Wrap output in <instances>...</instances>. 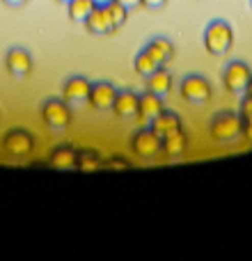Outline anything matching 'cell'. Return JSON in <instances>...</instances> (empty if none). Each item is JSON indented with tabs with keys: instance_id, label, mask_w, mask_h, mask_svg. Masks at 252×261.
<instances>
[{
	"instance_id": "cell-14",
	"label": "cell",
	"mask_w": 252,
	"mask_h": 261,
	"mask_svg": "<svg viewBox=\"0 0 252 261\" xmlns=\"http://www.w3.org/2000/svg\"><path fill=\"white\" fill-rule=\"evenodd\" d=\"M76 161H78V149L71 147V144H58L48 156V163L55 170H73Z\"/></svg>"
},
{
	"instance_id": "cell-1",
	"label": "cell",
	"mask_w": 252,
	"mask_h": 261,
	"mask_svg": "<svg viewBox=\"0 0 252 261\" xmlns=\"http://www.w3.org/2000/svg\"><path fill=\"white\" fill-rule=\"evenodd\" d=\"M209 133H211V140L218 144H230L236 142V140L243 135V117L232 110H225V113H218L216 117L211 119V126H209Z\"/></svg>"
},
{
	"instance_id": "cell-3",
	"label": "cell",
	"mask_w": 252,
	"mask_h": 261,
	"mask_svg": "<svg viewBox=\"0 0 252 261\" xmlns=\"http://www.w3.org/2000/svg\"><path fill=\"white\" fill-rule=\"evenodd\" d=\"M3 149L7 156L21 161V158H28L32 153V149H35V138H32L26 128H9L3 138Z\"/></svg>"
},
{
	"instance_id": "cell-13",
	"label": "cell",
	"mask_w": 252,
	"mask_h": 261,
	"mask_svg": "<svg viewBox=\"0 0 252 261\" xmlns=\"http://www.w3.org/2000/svg\"><path fill=\"white\" fill-rule=\"evenodd\" d=\"M186 149H188V135H186L184 128H177V130H172L170 135L161 138V151L165 153L167 158L184 156Z\"/></svg>"
},
{
	"instance_id": "cell-26",
	"label": "cell",
	"mask_w": 252,
	"mask_h": 261,
	"mask_svg": "<svg viewBox=\"0 0 252 261\" xmlns=\"http://www.w3.org/2000/svg\"><path fill=\"white\" fill-rule=\"evenodd\" d=\"M106 167H129V161H124V158L115 156V158H110V161L106 163Z\"/></svg>"
},
{
	"instance_id": "cell-15",
	"label": "cell",
	"mask_w": 252,
	"mask_h": 261,
	"mask_svg": "<svg viewBox=\"0 0 252 261\" xmlns=\"http://www.w3.org/2000/svg\"><path fill=\"white\" fill-rule=\"evenodd\" d=\"M163 110H165V108H163V99H161V96L152 94V92L140 94V101H138V117L140 119L152 122V119H156Z\"/></svg>"
},
{
	"instance_id": "cell-23",
	"label": "cell",
	"mask_w": 252,
	"mask_h": 261,
	"mask_svg": "<svg viewBox=\"0 0 252 261\" xmlns=\"http://www.w3.org/2000/svg\"><path fill=\"white\" fill-rule=\"evenodd\" d=\"M241 117H248V115H252V96L245 94V99L241 101Z\"/></svg>"
},
{
	"instance_id": "cell-4",
	"label": "cell",
	"mask_w": 252,
	"mask_h": 261,
	"mask_svg": "<svg viewBox=\"0 0 252 261\" xmlns=\"http://www.w3.org/2000/svg\"><path fill=\"white\" fill-rule=\"evenodd\" d=\"M41 119L51 130H64L71 124V106L64 99H48L41 106Z\"/></svg>"
},
{
	"instance_id": "cell-21",
	"label": "cell",
	"mask_w": 252,
	"mask_h": 261,
	"mask_svg": "<svg viewBox=\"0 0 252 261\" xmlns=\"http://www.w3.org/2000/svg\"><path fill=\"white\" fill-rule=\"evenodd\" d=\"M76 167H78V170H85V172L99 170V167H101V156H99V151H96V149H78Z\"/></svg>"
},
{
	"instance_id": "cell-11",
	"label": "cell",
	"mask_w": 252,
	"mask_h": 261,
	"mask_svg": "<svg viewBox=\"0 0 252 261\" xmlns=\"http://www.w3.org/2000/svg\"><path fill=\"white\" fill-rule=\"evenodd\" d=\"M85 30L90 32V35H99V37H104V35H113L117 28H115V23H113V18H110V14H108V9L106 7H94L92 9V14L85 18Z\"/></svg>"
},
{
	"instance_id": "cell-29",
	"label": "cell",
	"mask_w": 252,
	"mask_h": 261,
	"mask_svg": "<svg viewBox=\"0 0 252 261\" xmlns=\"http://www.w3.org/2000/svg\"><path fill=\"white\" fill-rule=\"evenodd\" d=\"M92 3L96 5V7H106L108 3H113V0H92Z\"/></svg>"
},
{
	"instance_id": "cell-9",
	"label": "cell",
	"mask_w": 252,
	"mask_h": 261,
	"mask_svg": "<svg viewBox=\"0 0 252 261\" xmlns=\"http://www.w3.org/2000/svg\"><path fill=\"white\" fill-rule=\"evenodd\" d=\"M90 90L92 83L83 76H71L62 87V99L67 101L69 106H83L90 99Z\"/></svg>"
},
{
	"instance_id": "cell-16",
	"label": "cell",
	"mask_w": 252,
	"mask_h": 261,
	"mask_svg": "<svg viewBox=\"0 0 252 261\" xmlns=\"http://www.w3.org/2000/svg\"><path fill=\"white\" fill-rule=\"evenodd\" d=\"M149 128H152L158 138H165V135H170L172 130L181 128V119H179V115L172 113V110H163L156 119L149 122Z\"/></svg>"
},
{
	"instance_id": "cell-6",
	"label": "cell",
	"mask_w": 252,
	"mask_h": 261,
	"mask_svg": "<svg viewBox=\"0 0 252 261\" xmlns=\"http://www.w3.org/2000/svg\"><path fill=\"white\" fill-rule=\"evenodd\" d=\"M250 81H252V71L248 64L241 62V60L230 62L225 73H222V83H225L227 92H232V94H243V92L248 90Z\"/></svg>"
},
{
	"instance_id": "cell-28",
	"label": "cell",
	"mask_w": 252,
	"mask_h": 261,
	"mask_svg": "<svg viewBox=\"0 0 252 261\" xmlns=\"http://www.w3.org/2000/svg\"><path fill=\"white\" fill-rule=\"evenodd\" d=\"M28 0H3V5H7V7H12V9H18V7H23Z\"/></svg>"
},
{
	"instance_id": "cell-8",
	"label": "cell",
	"mask_w": 252,
	"mask_h": 261,
	"mask_svg": "<svg viewBox=\"0 0 252 261\" xmlns=\"http://www.w3.org/2000/svg\"><path fill=\"white\" fill-rule=\"evenodd\" d=\"M32 67H35V62H32V55L28 53L26 48H9L7 55H5V69H7V73L12 78H26L32 73Z\"/></svg>"
},
{
	"instance_id": "cell-19",
	"label": "cell",
	"mask_w": 252,
	"mask_h": 261,
	"mask_svg": "<svg viewBox=\"0 0 252 261\" xmlns=\"http://www.w3.org/2000/svg\"><path fill=\"white\" fill-rule=\"evenodd\" d=\"M133 67H135V73H138V76L149 78L154 71H158V69H161V64H158L156 60H154L152 55L147 53V48H144V50H140V53L135 55V60H133Z\"/></svg>"
},
{
	"instance_id": "cell-5",
	"label": "cell",
	"mask_w": 252,
	"mask_h": 261,
	"mask_svg": "<svg viewBox=\"0 0 252 261\" xmlns=\"http://www.w3.org/2000/svg\"><path fill=\"white\" fill-rule=\"evenodd\" d=\"M213 90H211V83L207 81L204 76H197V73H190L181 81V96H184L188 103L193 106H202L211 99Z\"/></svg>"
},
{
	"instance_id": "cell-17",
	"label": "cell",
	"mask_w": 252,
	"mask_h": 261,
	"mask_svg": "<svg viewBox=\"0 0 252 261\" xmlns=\"http://www.w3.org/2000/svg\"><path fill=\"white\" fill-rule=\"evenodd\" d=\"M147 53L163 67V64H167L174 58V46H172V41L165 39V37H154L147 44Z\"/></svg>"
},
{
	"instance_id": "cell-7",
	"label": "cell",
	"mask_w": 252,
	"mask_h": 261,
	"mask_svg": "<svg viewBox=\"0 0 252 261\" xmlns=\"http://www.w3.org/2000/svg\"><path fill=\"white\" fill-rule=\"evenodd\" d=\"M131 149H133V153L140 158H154L161 153V138H158L152 128H140L133 133Z\"/></svg>"
},
{
	"instance_id": "cell-2",
	"label": "cell",
	"mask_w": 252,
	"mask_h": 261,
	"mask_svg": "<svg viewBox=\"0 0 252 261\" xmlns=\"http://www.w3.org/2000/svg\"><path fill=\"white\" fill-rule=\"evenodd\" d=\"M234 46V30L227 21L213 18L204 30V48L211 55H227Z\"/></svg>"
},
{
	"instance_id": "cell-20",
	"label": "cell",
	"mask_w": 252,
	"mask_h": 261,
	"mask_svg": "<svg viewBox=\"0 0 252 261\" xmlns=\"http://www.w3.org/2000/svg\"><path fill=\"white\" fill-rule=\"evenodd\" d=\"M67 7H69V18L73 23H85V18L90 16L96 5L92 0H69Z\"/></svg>"
},
{
	"instance_id": "cell-22",
	"label": "cell",
	"mask_w": 252,
	"mask_h": 261,
	"mask_svg": "<svg viewBox=\"0 0 252 261\" xmlns=\"http://www.w3.org/2000/svg\"><path fill=\"white\" fill-rule=\"evenodd\" d=\"M106 9H108V14H110V18H113L115 28H122L124 23L129 21V9H126L124 5H119L117 0L108 3V5H106Z\"/></svg>"
},
{
	"instance_id": "cell-10",
	"label": "cell",
	"mask_w": 252,
	"mask_h": 261,
	"mask_svg": "<svg viewBox=\"0 0 252 261\" xmlns=\"http://www.w3.org/2000/svg\"><path fill=\"white\" fill-rule=\"evenodd\" d=\"M115 96H117V90H115L113 83H92L87 103H90L94 110H101V113H104V110H113Z\"/></svg>"
},
{
	"instance_id": "cell-25",
	"label": "cell",
	"mask_w": 252,
	"mask_h": 261,
	"mask_svg": "<svg viewBox=\"0 0 252 261\" xmlns=\"http://www.w3.org/2000/svg\"><path fill=\"white\" fill-rule=\"evenodd\" d=\"M167 5V0H142V7L147 9H163Z\"/></svg>"
},
{
	"instance_id": "cell-27",
	"label": "cell",
	"mask_w": 252,
	"mask_h": 261,
	"mask_svg": "<svg viewBox=\"0 0 252 261\" xmlns=\"http://www.w3.org/2000/svg\"><path fill=\"white\" fill-rule=\"evenodd\" d=\"M117 3L124 5L129 12H131V9H135V7H142V0H117Z\"/></svg>"
},
{
	"instance_id": "cell-30",
	"label": "cell",
	"mask_w": 252,
	"mask_h": 261,
	"mask_svg": "<svg viewBox=\"0 0 252 261\" xmlns=\"http://www.w3.org/2000/svg\"><path fill=\"white\" fill-rule=\"evenodd\" d=\"M245 94H250V96H252V81H250V85H248V90H245Z\"/></svg>"
},
{
	"instance_id": "cell-12",
	"label": "cell",
	"mask_w": 252,
	"mask_h": 261,
	"mask_svg": "<svg viewBox=\"0 0 252 261\" xmlns=\"http://www.w3.org/2000/svg\"><path fill=\"white\" fill-rule=\"evenodd\" d=\"M138 101H140V94H135V92H131V90L117 92L115 103H113V113L117 115L119 119L138 117Z\"/></svg>"
},
{
	"instance_id": "cell-24",
	"label": "cell",
	"mask_w": 252,
	"mask_h": 261,
	"mask_svg": "<svg viewBox=\"0 0 252 261\" xmlns=\"http://www.w3.org/2000/svg\"><path fill=\"white\" fill-rule=\"evenodd\" d=\"M243 138L252 144V115H248V117H243Z\"/></svg>"
},
{
	"instance_id": "cell-18",
	"label": "cell",
	"mask_w": 252,
	"mask_h": 261,
	"mask_svg": "<svg viewBox=\"0 0 252 261\" xmlns=\"http://www.w3.org/2000/svg\"><path fill=\"white\" fill-rule=\"evenodd\" d=\"M172 73L170 71H165V69H158V71H154L152 76L147 78V92H152V94H156V96H167L172 92Z\"/></svg>"
},
{
	"instance_id": "cell-31",
	"label": "cell",
	"mask_w": 252,
	"mask_h": 261,
	"mask_svg": "<svg viewBox=\"0 0 252 261\" xmlns=\"http://www.w3.org/2000/svg\"><path fill=\"white\" fill-rule=\"evenodd\" d=\"M58 3H64V5H67V3H69V0H58Z\"/></svg>"
}]
</instances>
